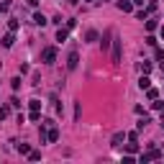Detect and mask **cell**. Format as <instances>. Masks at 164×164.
I'll return each mask as SVG.
<instances>
[{
    "instance_id": "cell-1",
    "label": "cell",
    "mask_w": 164,
    "mask_h": 164,
    "mask_svg": "<svg viewBox=\"0 0 164 164\" xmlns=\"http://www.w3.org/2000/svg\"><path fill=\"white\" fill-rule=\"evenodd\" d=\"M41 59H44V64H54L56 62V49L54 46H46L44 51H41Z\"/></svg>"
},
{
    "instance_id": "cell-18",
    "label": "cell",
    "mask_w": 164,
    "mask_h": 164,
    "mask_svg": "<svg viewBox=\"0 0 164 164\" xmlns=\"http://www.w3.org/2000/svg\"><path fill=\"white\" fill-rule=\"evenodd\" d=\"M41 108V100H31V110H39Z\"/></svg>"
},
{
    "instance_id": "cell-22",
    "label": "cell",
    "mask_w": 164,
    "mask_h": 164,
    "mask_svg": "<svg viewBox=\"0 0 164 164\" xmlns=\"http://www.w3.org/2000/svg\"><path fill=\"white\" fill-rule=\"evenodd\" d=\"M28 3H31V5H36V3H39V0H28Z\"/></svg>"
},
{
    "instance_id": "cell-12",
    "label": "cell",
    "mask_w": 164,
    "mask_h": 164,
    "mask_svg": "<svg viewBox=\"0 0 164 164\" xmlns=\"http://www.w3.org/2000/svg\"><path fill=\"white\" fill-rule=\"evenodd\" d=\"M139 69H141V72H144V74H149V72H151V64H149V62H144V64H141Z\"/></svg>"
},
{
    "instance_id": "cell-23",
    "label": "cell",
    "mask_w": 164,
    "mask_h": 164,
    "mask_svg": "<svg viewBox=\"0 0 164 164\" xmlns=\"http://www.w3.org/2000/svg\"><path fill=\"white\" fill-rule=\"evenodd\" d=\"M162 126H164V118H162Z\"/></svg>"
},
{
    "instance_id": "cell-10",
    "label": "cell",
    "mask_w": 164,
    "mask_h": 164,
    "mask_svg": "<svg viewBox=\"0 0 164 164\" xmlns=\"http://www.w3.org/2000/svg\"><path fill=\"white\" fill-rule=\"evenodd\" d=\"M67 39V28H59V31H56V41H64Z\"/></svg>"
},
{
    "instance_id": "cell-3",
    "label": "cell",
    "mask_w": 164,
    "mask_h": 164,
    "mask_svg": "<svg viewBox=\"0 0 164 164\" xmlns=\"http://www.w3.org/2000/svg\"><path fill=\"white\" fill-rule=\"evenodd\" d=\"M77 62H80L77 51H69V59H67V69H69V72H74V69H77Z\"/></svg>"
},
{
    "instance_id": "cell-13",
    "label": "cell",
    "mask_w": 164,
    "mask_h": 164,
    "mask_svg": "<svg viewBox=\"0 0 164 164\" xmlns=\"http://www.w3.org/2000/svg\"><path fill=\"white\" fill-rule=\"evenodd\" d=\"M28 159H31V162H39L41 154H39V151H28Z\"/></svg>"
},
{
    "instance_id": "cell-11",
    "label": "cell",
    "mask_w": 164,
    "mask_h": 164,
    "mask_svg": "<svg viewBox=\"0 0 164 164\" xmlns=\"http://www.w3.org/2000/svg\"><path fill=\"white\" fill-rule=\"evenodd\" d=\"M33 23H39V26H44L46 23V18L41 16V13H36V16H33Z\"/></svg>"
},
{
    "instance_id": "cell-19",
    "label": "cell",
    "mask_w": 164,
    "mask_h": 164,
    "mask_svg": "<svg viewBox=\"0 0 164 164\" xmlns=\"http://www.w3.org/2000/svg\"><path fill=\"white\" fill-rule=\"evenodd\" d=\"M10 8V0H3V3H0V10H8Z\"/></svg>"
},
{
    "instance_id": "cell-14",
    "label": "cell",
    "mask_w": 164,
    "mask_h": 164,
    "mask_svg": "<svg viewBox=\"0 0 164 164\" xmlns=\"http://www.w3.org/2000/svg\"><path fill=\"white\" fill-rule=\"evenodd\" d=\"M16 149H18V151H21V154H28V151H31V149H28V144H18Z\"/></svg>"
},
{
    "instance_id": "cell-6",
    "label": "cell",
    "mask_w": 164,
    "mask_h": 164,
    "mask_svg": "<svg viewBox=\"0 0 164 164\" xmlns=\"http://www.w3.org/2000/svg\"><path fill=\"white\" fill-rule=\"evenodd\" d=\"M0 44H3V46H13V31L8 33V36H3V39H0Z\"/></svg>"
},
{
    "instance_id": "cell-2",
    "label": "cell",
    "mask_w": 164,
    "mask_h": 164,
    "mask_svg": "<svg viewBox=\"0 0 164 164\" xmlns=\"http://www.w3.org/2000/svg\"><path fill=\"white\" fill-rule=\"evenodd\" d=\"M120 54H123L120 39H116V36H113V64H120Z\"/></svg>"
},
{
    "instance_id": "cell-17",
    "label": "cell",
    "mask_w": 164,
    "mask_h": 164,
    "mask_svg": "<svg viewBox=\"0 0 164 164\" xmlns=\"http://www.w3.org/2000/svg\"><path fill=\"white\" fill-rule=\"evenodd\" d=\"M146 123H151V120H149V116H144V118H141V120H139V128H144Z\"/></svg>"
},
{
    "instance_id": "cell-20",
    "label": "cell",
    "mask_w": 164,
    "mask_h": 164,
    "mask_svg": "<svg viewBox=\"0 0 164 164\" xmlns=\"http://www.w3.org/2000/svg\"><path fill=\"white\" fill-rule=\"evenodd\" d=\"M156 59H159V62L164 59V51H162V49H156Z\"/></svg>"
},
{
    "instance_id": "cell-7",
    "label": "cell",
    "mask_w": 164,
    "mask_h": 164,
    "mask_svg": "<svg viewBox=\"0 0 164 164\" xmlns=\"http://www.w3.org/2000/svg\"><path fill=\"white\" fill-rule=\"evenodd\" d=\"M118 8H120V10H126V13H131V10H133V5H131V3H126V0H120Z\"/></svg>"
},
{
    "instance_id": "cell-24",
    "label": "cell",
    "mask_w": 164,
    "mask_h": 164,
    "mask_svg": "<svg viewBox=\"0 0 164 164\" xmlns=\"http://www.w3.org/2000/svg\"><path fill=\"white\" fill-rule=\"evenodd\" d=\"M103 3H105V0H103Z\"/></svg>"
},
{
    "instance_id": "cell-15",
    "label": "cell",
    "mask_w": 164,
    "mask_h": 164,
    "mask_svg": "<svg viewBox=\"0 0 164 164\" xmlns=\"http://www.w3.org/2000/svg\"><path fill=\"white\" fill-rule=\"evenodd\" d=\"M28 118H31V120H41V113L39 110H31V116H28Z\"/></svg>"
},
{
    "instance_id": "cell-8",
    "label": "cell",
    "mask_w": 164,
    "mask_h": 164,
    "mask_svg": "<svg viewBox=\"0 0 164 164\" xmlns=\"http://www.w3.org/2000/svg\"><path fill=\"white\" fill-rule=\"evenodd\" d=\"M126 139V133H116V136H113V141H110V144L113 146H120V141H123Z\"/></svg>"
},
{
    "instance_id": "cell-4",
    "label": "cell",
    "mask_w": 164,
    "mask_h": 164,
    "mask_svg": "<svg viewBox=\"0 0 164 164\" xmlns=\"http://www.w3.org/2000/svg\"><path fill=\"white\" fill-rule=\"evenodd\" d=\"M110 39H113V31L108 28V31L103 33V41H100V46H103V51H108V46H110Z\"/></svg>"
},
{
    "instance_id": "cell-5",
    "label": "cell",
    "mask_w": 164,
    "mask_h": 164,
    "mask_svg": "<svg viewBox=\"0 0 164 164\" xmlns=\"http://www.w3.org/2000/svg\"><path fill=\"white\" fill-rule=\"evenodd\" d=\"M49 141H51V144H56V141H59V128H54V123H51V128H49Z\"/></svg>"
},
{
    "instance_id": "cell-9",
    "label": "cell",
    "mask_w": 164,
    "mask_h": 164,
    "mask_svg": "<svg viewBox=\"0 0 164 164\" xmlns=\"http://www.w3.org/2000/svg\"><path fill=\"white\" fill-rule=\"evenodd\" d=\"M149 85H151V80H149V77H141V80H139V87H141V90H146Z\"/></svg>"
},
{
    "instance_id": "cell-16",
    "label": "cell",
    "mask_w": 164,
    "mask_h": 164,
    "mask_svg": "<svg viewBox=\"0 0 164 164\" xmlns=\"http://www.w3.org/2000/svg\"><path fill=\"white\" fill-rule=\"evenodd\" d=\"M10 85H13V90H18V87H21V77H13Z\"/></svg>"
},
{
    "instance_id": "cell-21",
    "label": "cell",
    "mask_w": 164,
    "mask_h": 164,
    "mask_svg": "<svg viewBox=\"0 0 164 164\" xmlns=\"http://www.w3.org/2000/svg\"><path fill=\"white\" fill-rule=\"evenodd\" d=\"M159 69H162V72H164V59H162V62H159Z\"/></svg>"
}]
</instances>
